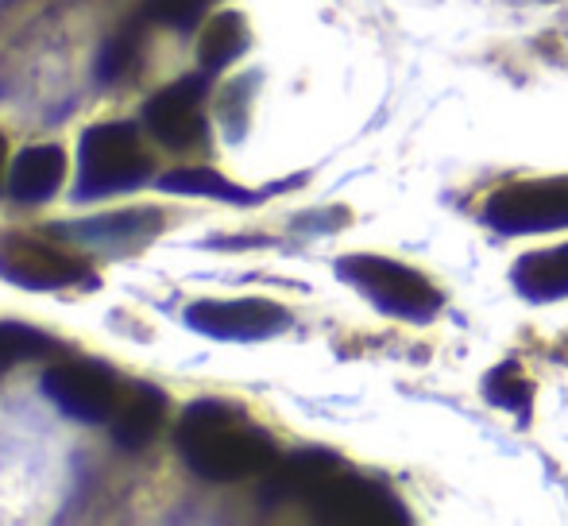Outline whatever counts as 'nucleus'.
Listing matches in <instances>:
<instances>
[{"instance_id":"nucleus-21","label":"nucleus","mask_w":568,"mask_h":526,"mask_svg":"<svg viewBox=\"0 0 568 526\" xmlns=\"http://www.w3.org/2000/svg\"><path fill=\"white\" fill-rule=\"evenodd\" d=\"M255 82H260L255 74L240 78V82H232L225 90V98H221V124L229 129L232 140H240L247 129V98H252Z\"/></svg>"},{"instance_id":"nucleus-12","label":"nucleus","mask_w":568,"mask_h":526,"mask_svg":"<svg viewBox=\"0 0 568 526\" xmlns=\"http://www.w3.org/2000/svg\"><path fill=\"white\" fill-rule=\"evenodd\" d=\"M67 179V151L59 143H36V148L20 151V159L12 163L8 174V190H12L16 202H47L54 190Z\"/></svg>"},{"instance_id":"nucleus-9","label":"nucleus","mask_w":568,"mask_h":526,"mask_svg":"<svg viewBox=\"0 0 568 526\" xmlns=\"http://www.w3.org/2000/svg\"><path fill=\"white\" fill-rule=\"evenodd\" d=\"M205 93H210V70L190 74L182 82L159 90L143 105V124L163 148H194L205 135Z\"/></svg>"},{"instance_id":"nucleus-11","label":"nucleus","mask_w":568,"mask_h":526,"mask_svg":"<svg viewBox=\"0 0 568 526\" xmlns=\"http://www.w3.org/2000/svg\"><path fill=\"white\" fill-rule=\"evenodd\" d=\"M159 233H163V213L159 210H120V213H105V218H90L82 225H59L62 241L90 244V249L116 252V256L143 249Z\"/></svg>"},{"instance_id":"nucleus-1","label":"nucleus","mask_w":568,"mask_h":526,"mask_svg":"<svg viewBox=\"0 0 568 526\" xmlns=\"http://www.w3.org/2000/svg\"><path fill=\"white\" fill-rule=\"evenodd\" d=\"M179 453L202 481L236 484L263 476L278 461L275 437L247 418L244 406L225 398H197L182 411L174 429Z\"/></svg>"},{"instance_id":"nucleus-2","label":"nucleus","mask_w":568,"mask_h":526,"mask_svg":"<svg viewBox=\"0 0 568 526\" xmlns=\"http://www.w3.org/2000/svg\"><path fill=\"white\" fill-rule=\"evenodd\" d=\"M337 279L348 283L359 299L372 302L379 314L398 317V322H410V325L434 322L445 306L442 291L422 271L387 256H341Z\"/></svg>"},{"instance_id":"nucleus-16","label":"nucleus","mask_w":568,"mask_h":526,"mask_svg":"<svg viewBox=\"0 0 568 526\" xmlns=\"http://www.w3.org/2000/svg\"><path fill=\"white\" fill-rule=\"evenodd\" d=\"M247 51V23L240 12H221L205 23L202 43H197V59H202V70L217 74V70L232 67L240 54Z\"/></svg>"},{"instance_id":"nucleus-19","label":"nucleus","mask_w":568,"mask_h":526,"mask_svg":"<svg viewBox=\"0 0 568 526\" xmlns=\"http://www.w3.org/2000/svg\"><path fill=\"white\" fill-rule=\"evenodd\" d=\"M135 51H140V20L128 23L120 36H113L105 43V51H101V59H98V78H101V82H113L116 74H124L128 62L135 59Z\"/></svg>"},{"instance_id":"nucleus-20","label":"nucleus","mask_w":568,"mask_h":526,"mask_svg":"<svg viewBox=\"0 0 568 526\" xmlns=\"http://www.w3.org/2000/svg\"><path fill=\"white\" fill-rule=\"evenodd\" d=\"M205 8H210V0H148L143 12H148V20H159V23H166V28L190 31L202 23Z\"/></svg>"},{"instance_id":"nucleus-14","label":"nucleus","mask_w":568,"mask_h":526,"mask_svg":"<svg viewBox=\"0 0 568 526\" xmlns=\"http://www.w3.org/2000/svg\"><path fill=\"white\" fill-rule=\"evenodd\" d=\"M510 286L526 302H561L568 299V244L546 252H526L510 267Z\"/></svg>"},{"instance_id":"nucleus-7","label":"nucleus","mask_w":568,"mask_h":526,"mask_svg":"<svg viewBox=\"0 0 568 526\" xmlns=\"http://www.w3.org/2000/svg\"><path fill=\"white\" fill-rule=\"evenodd\" d=\"M43 395L74 422H105L116 414L124 387L101 361H62L43 376Z\"/></svg>"},{"instance_id":"nucleus-13","label":"nucleus","mask_w":568,"mask_h":526,"mask_svg":"<svg viewBox=\"0 0 568 526\" xmlns=\"http://www.w3.org/2000/svg\"><path fill=\"white\" fill-rule=\"evenodd\" d=\"M163 422H166V395L151 384H140L120 398L116 418H113V437H116L120 449L135 453L148 442H155Z\"/></svg>"},{"instance_id":"nucleus-22","label":"nucleus","mask_w":568,"mask_h":526,"mask_svg":"<svg viewBox=\"0 0 568 526\" xmlns=\"http://www.w3.org/2000/svg\"><path fill=\"white\" fill-rule=\"evenodd\" d=\"M4 166H8V143H4V135H0V182H4Z\"/></svg>"},{"instance_id":"nucleus-4","label":"nucleus","mask_w":568,"mask_h":526,"mask_svg":"<svg viewBox=\"0 0 568 526\" xmlns=\"http://www.w3.org/2000/svg\"><path fill=\"white\" fill-rule=\"evenodd\" d=\"M484 221L503 236H530L568 229V174L499 186L484 205Z\"/></svg>"},{"instance_id":"nucleus-5","label":"nucleus","mask_w":568,"mask_h":526,"mask_svg":"<svg viewBox=\"0 0 568 526\" xmlns=\"http://www.w3.org/2000/svg\"><path fill=\"white\" fill-rule=\"evenodd\" d=\"M310 515L329 526H406L410 512L383 481L352 473L348 465L310 499Z\"/></svg>"},{"instance_id":"nucleus-3","label":"nucleus","mask_w":568,"mask_h":526,"mask_svg":"<svg viewBox=\"0 0 568 526\" xmlns=\"http://www.w3.org/2000/svg\"><path fill=\"white\" fill-rule=\"evenodd\" d=\"M151 179V155L143 151L135 124H93L78 143V202L124 194Z\"/></svg>"},{"instance_id":"nucleus-6","label":"nucleus","mask_w":568,"mask_h":526,"mask_svg":"<svg viewBox=\"0 0 568 526\" xmlns=\"http://www.w3.org/2000/svg\"><path fill=\"white\" fill-rule=\"evenodd\" d=\"M186 325L213 341H271L291 330V310L271 299H202L186 306Z\"/></svg>"},{"instance_id":"nucleus-15","label":"nucleus","mask_w":568,"mask_h":526,"mask_svg":"<svg viewBox=\"0 0 568 526\" xmlns=\"http://www.w3.org/2000/svg\"><path fill=\"white\" fill-rule=\"evenodd\" d=\"M159 186H163L166 194L221 198V202H232V205H255V202H263V194L236 186V182H229L225 174H217L213 166H179V171L163 174V179H159Z\"/></svg>"},{"instance_id":"nucleus-17","label":"nucleus","mask_w":568,"mask_h":526,"mask_svg":"<svg viewBox=\"0 0 568 526\" xmlns=\"http://www.w3.org/2000/svg\"><path fill=\"white\" fill-rule=\"evenodd\" d=\"M484 398L491 406H499V411H510V414H518V418H526L534 403V384L518 372L515 361H507L484 376Z\"/></svg>"},{"instance_id":"nucleus-18","label":"nucleus","mask_w":568,"mask_h":526,"mask_svg":"<svg viewBox=\"0 0 568 526\" xmlns=\"http://www.w3.org/2000/svg\"><path fill=\"white\" fill-rule=\"evenodd\" d=\"M59 353V341L47 337V333L31 330L23 322H4L0 325V372L16 368V364L39 361V356Z\"/></svg>"},{"instance_id":"nucleus-10","label":"nucleus","mask_w":568,"mask_h":526,"mask_svg":"<svg viewBox=\"0 0 568 526\" xmlns=\"http://www.w3.org/2000/svg\"><path fill=\"white\" fill-rule=\"evenodd\" d=\"M344 468V461L333 449H298L291 457H278L275 465L263 473V488L260 499L271 507H283V504H302L306 507L310 499L322 492L325 481H333Z\"/></svg>"},{"instance_id":"nucleus-8","label":"nucleus","mask_w":568,"mask_h":526,"mask_svg":"<svg viewBox=\"0 0 568 526\" xmlns=\"http://www.w3.org/2000/svg\"><path fill=\"white\" fill-rule=\"evenodd\" d=\"M0 279L23 291H59L74 283H98L85 260L67 256L36 236L4 233L0 236Z\"/></svg>"}]
</instances>
